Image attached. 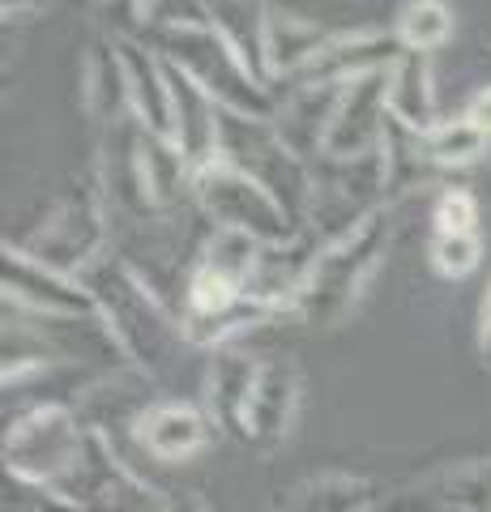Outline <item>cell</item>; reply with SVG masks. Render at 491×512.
I'll return each instance as SVG.
<instances>
[{
	"mask_svg": "<svg viewBox=\"0 0 491 512\" xmlns=\"http://www.w3.org/2000/svg\"><path fill=\"white\" fill-rule=\"evenodd\" d=\"M193 201L210 227L248 235V239H257V244H287V239L299 235L291 214L282 210L261 184H252L248 175L231 171L227 163H210L197 171Z\"/></svg>",
	"mask_w": 491,
	"mask_h": 512,
	"instance_id": "9",
	"label": "cell"
},
{
	"mask_svg": "<svg viewBox=\"0 0 491 512\" xmlns=\"http://www.w3.org/2000/svg\"><path fill=\"white\" fill-rule=\"evenodd\" d=\"M9 248L26 252L30 261H39L56 274L82 278L99 256L112 248V222H107L99 184H73L52 210L39 218V227L22 239H5Z\"/></svg>",
	"mask_w": 491,
	"mask_h": 512,
	"instance_id": "6",
	"label": "cell"
},
{
	"mask_svg": "<svg viewBox=\"0 0 491 512\" xmlns=\"http://www.w3.org/2000/svg\"><path fill=\"white\" fill-rule=\"evenodd\" d=\"M167 512H205V504H201V495L180 491V495H171V508Z\"/></svg>",
	"mask_w": 491,
	"mask_h": 512,
	"instance_id": "33",
	"label": "cell"
},
{
	"mask_svg": "<svg viewBox=\"0 0 491 512\" xmlns=\"http://www.w3.org/2000/svg\"><path fill=\"white\" fill-rule=\"evenodd\" d=\"M389 244H393L389 210L372 214L351 235L325 244L321 256H316V265H312V274H308L304 295L295 303V316L304 320L308 329L342 325V320L359 308L368 282L380 274V265H385V256H389Z\"/></svg>",
	"mask_w": 491,
	"mask_h": 512,
	"instance_id": "3",
	"label": "cell"
},
{
	"mask_svg": "<svg viewBox=\"0 0 491 512\" xmlns=\"http://www.w3.org/2000/svg\"><path fill=\"white\" fill-rule=\"evenodd\" d=\"M380 210H389V175L380 150L363 158H316L312 163V197H308L304 231L321 248L351 235Z\"/></svg>",
	"mask_w": 491,
	"mask_h": 512,
	"instance_id": "5",
	"label": "cell"
},
{
	"mask_svg": "<svg viewBox=\"0 0 491 512\" xmlns=\"http://www.w3.org/2000/svg\"><path fill=\"white\" fill-rule=\"evenodd\" d=\"M231 171L248 175L252 184H261L282 210L291 214V222L304 231L308 197H312V163H304L287 141L278 137L274 120H252L240 111H223L218 116V158Z\"/></svg>",
	"mask_w": 491,
	"mask_h": 512,
	"instance_id": "4",
	"label": "cell"
},
{
	"mask_svg": "<svg viewBox=\"0 0 491 512\" xmlns=\"http://www.w3.org/2000/svg\"><path fill=\"white\" fill-rule=\"evenodd\" d=\"M334 39V30L316 26L312 18H299V13L274 9L269 5V39H265V56H269V82L287 86L299 73L316 60V52Z\"/></svg>",
	"mask_w": 491,
	"mask_h": 512,
	"instance_id": "21",
	"label": "cell"
},
{
	"mask_svg": "<svg viewBox=\"0 0 491 512\" xmlns=\"http://www.w3.org/2000/svg\"><path fill=\"white\" fill-rule=\"evenodd\" d=\"M389 124V73H368L342 86L321 158H363L380 150Z\"/></svg>",
	"mask_w": 491,
	"mask_h": 512,
	"instance_id": "12",
	"label": "cell"
},
{
	"mask_svg": "<svg viewBox=\"0 0 491 512\" xmlns=\"http://www.w3.org/2000/svg\"><path fill=\"white\" fill-rule=\"evenodd\" d=\"M462 116L474 124V128H483V133L491 137V86H479L466 99V107H462Z\"/></svg>",
	"mask_w": 491,
	"mask_h": 512,
	"instance_id": "31",
	"label": "cell"
},
{
	"mask_svg": "<svg viewBox=\"0 0 491 512\" xmlns=\"http://www.w3.org/2000/svg\"><path fill=\"white\" fill-rule=\"evenodd\" d=\"M479 355H483V367H491V282H487V295L479 308Z\"/></svg>",
	"mask_w": 491,
	"mask_h": 512,
	"instance_id": "32",
	"label": "cell"
},
{
	"mask_svg": "<svg viewBox=\"0 0 491 512\" xmlns=\"http://www.w3.org/2000/svg\"><path fill=\"white\" fill-rule=\"evenodd\" d=\"M73 512H167L171 495L150 487L103 431L86 427L82 453L52 487Z\"/></svg>",
	"mask_w": 491,
	"mask_h": 512,
	"instance_id": "7",
	"label": "cell"
},
{
	"mask_svg": "<svg viewBox=\"0 0 491 512\" xmlns=\"http://www.w3.org/2000/svg\"><path fill=\"white\" fill-rule=\"evenodd\" d=\"M402 52L406 47L398 39V30H376V26L338 30V35L316 52V60L308 69L287 86H346V82H359V77H368V73H389L393 60Z\"/></svg>",
	"mask_w": 491,
	"mask_h": 512,
	"instance_id": "11",
	"label": "cell"
},
{
	"mask_svg": "<svg viewBox=\"0 0 491 512\" xmlns=\"http://www.w3.org/2000/svg\"><path fill=\"white\" fill-rule=\"evenodd\" d=\"M141 39H146L167 64H176L180 73L193 77V82L223 111H240V116H252V120H274L278 116L274 86H261L210 22L150 26Z\"/></svg>",
	"mask_w": 491,
	"mask_h": 512,
	"instance_id": "2",
	"label": "cell"
},
{
	"mask_svg": "<svg viewBox=\"0 0 491 512\" xmlns=\"http://www.w3.org/2000/svg\"><path fill=\"white\" fill-rule=\"evenodd\" d=\"M214 436V419L188 402H154L137 423V448H146L154 461H184L201 453Z\"/></svg>",
	"mask_w": 491,
	"mask_h": 512,
	"instance_id": "18",
	"label": "cell"
},
{
	"mask_svg": "<svg viewBox=\"0 0 491 512\" xmlns=\"http://www.w3.org/2000/svg\"><path fill=\"white\" fill-rule=\"evenodd\" d=\"M423 154L432 167H466L474 158L491 154V137L483 128H474L466 116H453L423 133Z\"/></svg>",
	"mask_w": 491,
	"mask_h": 512,
	"instance_id": "25",
	"label": "cell"
},
{
	"mask_svg": "<svg viewBox=\"0 0 491 512\" xmlns=\"http://www.w3.org/2000/svg\"><path fill=\"white\" fill-rule=\"evenodd\" d=\"M432 231H445V235H466V231H479V197L462 184H449L440 188V197L432 205Z\"/></svg>",
	"mask_w": 491,
	"mask_h": 512,
	"instance_id": "29",
	"label": "cell"
},
{
	"mask_svg": "<svg viewBox=\"0 0 491 512\" xmlns=\"http://www.w3.org/2000/svg\"><path fill=\"white\" fill-rule=\"evenodd\" d=\"M167 86H171V141L184 150V158L197 171L210 167L218 158V107L193 77L180 73L176 64H167Z\"/></svg>",
	"mask_w": 491,
	"mask_h": 512,
	"instance_id": "15",
	"label": "cell"
},
{
	"mask_svg": "<svg viewBox=\"0 0 491 512\" xmlns=\"http://www.w3.org/2000/svg\"><path fill=\"white\" fill-rule=\"evenodd\" d=\"M427 256H432V269L440 278H466L479 269L483 261V235L466 231V235H445L432 231V244H427Z\"/></svg>",
	"mask_w": 491,
	"mask_h": 512,
	"instance_id": "28",
	"label": "cell"
},
{
	"mask_svg": "<svg viewBox=\"0 0 491 512\" xmlns=\"http://www.w3.org/2000/svg\"><path fill=\"white\" fill-rule=\"evenodd\" d=\"M299 393H304L299 367L291 359H265L257 372V384H252V397H248L244 440L257 448H278L295 427Z\"/></svg>",
	"mask_w": 491,
	"mask_h": 512,
	"instance_id": "13",
	"label": "cell"
},
{
	"mask_svg": "<svg viewBox=\"0 0 491 512\" xmlns=\"http://www.w3.org/2000/svg\"><path fill=\"white\" fill-rule=\"evenodd\" d=\"M86 419L65 402L30 406L5 431V474L22 483L56 487L82 453Z\"/></svg>",
	"mask_w": 491,
	"mask_h": 512,
	"instance_id": "8",
	"label": "cell"
},
{
	"mask_svg": "<svg viewBox=\"0 0 491 512\" xmlns=\"http://www.w3.org/2000/svg\"><path fill=\"white\" fill-rule=\"evenodd\" d=\"M82 99H86V116L94 120L99 133L116 128L120 120L133 116L129 107V77H124V60H120V43L116 39H94L86 64H82Z\"/></svg>",
	"mask_w": 491,
	"mask_h": 512,
	"instance_id": "20",
	"label": "cell"
},
{
	"mask_svg": "<svg viewBox=\"0 0 491 512\" xmlns=\"http://www.w3.org/2000/svg\"><path fill=\"white\" fill-rule=\"evenodd\" d=\"M257 252L261 244L248 235H235V231H210V239H205V252H201V269L214 278H223L231 286H240V291L248 295V278H252V265H257Z\"/></svg>",
	"mask_w": 491,
	"mask_h": 512,
	"instance_id": "27",
	"label": "cell"
},
{
	"mask_svg": "<svg viewBox=\"0 0 491 512\" xmlns=\"http://www.w3.org/2000/svg\"><path fill=\"white\" fill-rule=\"evenodd\" d=\"M5 512H73L52 487L22 483V478L5 474Z\"/></svg>",
	"mask_w": 491,
	"mask_h": 512,
	"instance_id": "30",
	"label": "cell"
},
{
	"mask_svg": "<svg viewBox=\"0 0 491 512\" xmlns=\"http://www.w3.org/2000/svg\"><path fill=\"white\" fill-rule=\"evenodd\" d=\"M393 30H398L406 52L432 56L453 39V9L440 5V0H410V5H402Z\"/></svg>",
	"mask_w": 491,
	"mask_h": 512,
	"instance_id": "26",
	"label": "cell"
},
{
	"mask_svg": "<svg viewBox=\"0 0 491 512\" xmlns=\"http://www.w3.org/2000/svg\"><path fill=\"white\" fill-rule=\"evenodd\" d=\"M0 286H5V308L30 312L39 320H86L99 316L94 295L82 286V278L56 274L26 252L5 244V265H0Z\"/></svg>",
	"mask_w": 491,
	"mask_h": 512,
	"instance_id": "10",
	"label": "cell"
},
{
	"mask_svg": "<svg viewBox=\"0 0 491 512\" xmlns=\"http://www.w3.org/2000/svg\"><path fill=\"white\" fill-rule=\"evenodd\" d=\"M376 508H380V495L372 478L325 470V474L299 478L278 512H376Z\"/></svg>",
	"mask_w": 491,
	"mask_h": 512,
	"instance_id": "23",
	"label": "cell"
},
{
	"mask_svg": "<svg viewBox=\"0 0 491 512\" xmlns=\"http://www.w3.org/2000/svg\"><path fill=\"white\" fill-rule=\"evenodd\" d=\"M338 99H342V86H287L278 94L274 128L304 163H316L325 154V137H329V124H334Z\"/></svg>",
	"mask_w": 491,
	"mask_h": 512,
	"instance_id": "16",
	"label": "cell"
},
{
	"mask_svg": "<svg viewBox=\"0 0 491 512\" xmlns=\"http://www.w3.org/2000/svg\"><path fill=\"white\" fill-rule=\"evenodd\" d=\"M385 512H491V457L419 478L389 500Z\"/></svg>",
	"mask_w": 491,
	"mask_h": 512,
	"instance_id": "14",
	"label": "cell"
},
{
	"mask_svg": "<svg viewBox=\"0 0 491 512\" xmlns=\"http://www.w3.org/2000/svg\"><path fill=\"white\" fill-rule=\"evenodd\" d=\"M82 286L94 295L99 320L133 372H141L150 384H171L180 376L188 350H193L184 338V320L150 286H141L112 248L82 274Z\"/></svg>",
	"mask_w": 491,
	"mask_h": 512,
	"instance_id": "1",
	"label": "cell"
},
{
	"mask_svg": "<svg viewBox=\"0 0 491 512\" xmlns=\"http://www.w3.org/2000/svg\"><path fill=\"white\" fill-rule=\"evenodd\" d=\"M261 359L240 355V350H214L205 363V414L214 419V427H227L244 440V419H248V397L257 384Z\"/></svg>",
	"mask_w": 491,
	"mask_h": 512,
	"instance_id": "19",
	"label": "cell"
},
{
	"mask_svg": "<svg viewBox=\"0 0 491 512\" xmlns=\"http://www.w3.org/2000/svg\"><path fill=\"white\" fill-rule=\"evenodd\" d=\"M487 43H491V30H487Z\"/></svg>",
	"mask_w": 491,
	"mask_h": 512,
	"instance_id": "34",
	"label": "cell"
},
{
	"mask_svg": "<svg viewBox=\"0 0 491 512\" xmlns=\"http://www.w3.org/2000/svg\"><path fill=\"white\" fill-rule=\"evenodd\" d=\"M389 116L410 133L436 128V90H432V60L419 52H402L389 69Z\"/></svg>",
	"mask_w": 491,
	"mask_h": 512,
	"instance_id": "24",
	"label": "cell"
},
{
	"mask_svg": "<svg viewBox=\"0 0 491 512\" xmlns=\"http://www.w3.org/2000/svg\"><path fill=\"white\" fill-rule=\"evenodd\" d=\"M210 9V26L223 35V43L240 56L244 69L257 77L261 86L269 82V56H265V39H269V5H244V0H214Z\"/></svg>",
	"mask_w": 491,
	"mask_h": 512,
	"instance_id": "22",
	"label": "cell"
},
{
	"mask_svg": "<svg viewBox=\"0 0 491 512\" xmlns=\"http://www.w3.org/2000/svg\"><path fill=\"white\" fill-rule=\"evenodd\" d=\"M120 43L124 77H129V107L158 137H171V86H167V60L137 35H112Z\"/></svg>",
	"mask_w": 491,
	"mask_h": 512,
	"instance_id": "17",
	"label": "cell"
}]
</instances>
